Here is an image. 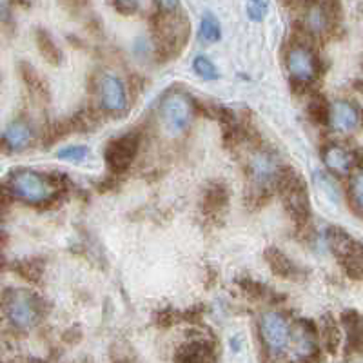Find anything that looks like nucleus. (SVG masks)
<instances>
[{
  "mask_svg": "<svg viewBox=\"0 0 363 363\" xmlns=\"http://www.w3.org/2000/svg\"><path fill=\"white\" fill-rule=\"evenodd\" d=\"M2 309L16 329L33 327L42 313L41 298L25 289H8L2 296Z\"/></svg>",
  "mask_w": 363,
  "mask_h": 363,
  "instance_id": "f257e3e1",
  "label": "nucleus"
},
{
  "mask_svg": "<svg viewBox=\"0 0 363 363\" xmlns=\"http://www.w3.org/2000/svg\"><path fill=\"white\" fill-rule=\"evenodd\" d=\"M276 186L280 189V192H282L283 206H285L287 212L291 214V218H294V222H307L309 217H311V204H309L307 186L302 180V177L296 175L293 169L283 167Z\"/></svg>",
  "mask_w": 363,
  "mask_h": 363,
  "instance_id": "f03ea898",
  "label": "nucleus"
},
{
  "mask_svg": "<svg viewBox=\"0 0 363 363\" xmlns=\"http://www.w3.org/2000/svg\"><path fill=\"white\" fill-rule=\"evenodd\" d=\"M10 192L22 202L38 206V204L50 202L55 197V187L41 173L22 169L13 173V177L10 178Z\"/></svg>",
  "mask_w": 363,
  "mask_h": 363,
  "instance_id": "7ed1b4c3",
  "label": "nucleus"
},
{
  "mask_svg": "<svg viewBox=\"0 0 363 363\" xmlns=\"http://www.w3.org/2000/svg\"><path fill=\"white\" fill-rule=\"evenodd\" d=\"M327 238L329 249L334 252V256L342 262L343 269L353 280H360L363 272V258H362V245L356 242L351 234L338 229V227H331L325 234Z\"/></svg>",
  "mask_w": 363,
  "mask_h": 363,
  "instance_id": "20e7f679",
  "label": "nucleus"
},
{
  "mask_svg": "<svg viewBox=\"0 0 363 363\" xmlns=\"http://www.w3.org/2000/svg\"><path fill=\"white\" fill-rule=\"evenodd\" d=\"M162 118L171 135L186 131L192 120V102L189 96L184 93H171L162 102Z\"/></svg>",
  "mask_w": 363,
  "mask_h": 363,
  "instance_id": "39448f33",
  "label": "nucleus"
},
{
  "mask_svg": "<svg viewBox=\"0 0 363 363\" xmlns=\"http://www.w3.org/2000/svg\"><path fill=\"white\" fill-rule=\"evenodd\" d=\"M138 135L135 133H127L124 136H118L111 140L106 147V164L107 169L113 175H124V173L131 167L135 160L136 153H138Z\"/></svg>",
  "mask_w": 363,
  "mask_h": 363,
  "instance_id": "423d86ee",
  "label": "nucleus"
},
{
  "mask_svg": "<svg viewBox=\"0 0 363 363\" xmlns=\"http://www.w3.org/2000/svg\"><path fill=\"white\" fill-rule=\"evenodd\" d=\"M260 336L269 353L282 354L291 342L289 322L280 313H265L260 320Z\"/></svg>",
  "mask_w": 363,
  "mask_h": 363,
  "instance_id": "0eeeda50",
  "label": "nucleus"
},
{
  "mask_svg": "<svg viewBox=\"0 0 363 363\" xmlns=\"http://www.w3.org/2000/svg\"><path fill=\"white\" fill-rule=\"evenodd\" d=\"M283 167L278 164V158L269 151L252 153L251 160H249V173L251 178L256 182L262 189H267L271 186H276L278 178L282 175Z\"/></svg>",
  "mask_w": 363,
  "mask_h": 363,
  "instance_id": "6e6552de",
  "label": "nucleus"
},
{
  "mask_svg": "<svg viewBox=\"0 0 363 363\" xmlns=\"http://www.w3.org/2000/svg\"><path fill=\"white\" fill-rule=\"evenodd\" d=\"M100 102L104 109L120 113L127 107V93L120 78L113 75L102 76L100 80Z\"/></svg>",
  "mask_w": 363,
  "mask_h": 363,
  "instance_id": "1a4fd4ad",
  "label": "nucleus"
},
{
  "mask_svg": "<svg viewBox=\"0 0 363 363\" xmlns=\"http://www.w3.org/2000/svg\"><path fill=\"white\" fill-rule=\"evenodd\" d=\"M287 69L293 78L300 82H311L316 76V60L313 53L305 47H293L287 55Z\"/></svg>",
  "mask_w": 363,
  "mask_h": 363,
  "instance_id": "9d476101",
  "label": "nucleus"
},
{
  "mask_svg": "<svg viewBox=\"0 0 363 363\" xmlns=\"http://www.w3.org/2000/svg\"><path fill=\"white\" fill-rule=\"evenodd\" d=\"M229 206V189L222 182H212L206 187L202 197V209L209 218H222Z\"/></svg>",
  "mask_w": 363,
  "mask_h": 363,
  "instance_id": "9b49d317",
  "label": "nucleus"
},
{
  "mask_svg": "<svg viewBox=\"0 0 363 363\" xmlns=\"http://www.w3.org/2000/svg\"><path fill=\"white\" fill-rule=\"evenodd\" d=\"M329 122L336 131L353 133L360 124V113L351 102L338 100L329 107Z\"/></svg>",
  "mask_w": 363,
  "mask_h": 363,
  "instance_id": "f8f14e48",
  "label": "nucleus"
},
{
  "mask_svg": "<svg viewBox=\"0 0 363 363\" xmlns=\"http://www.w3.org/2000/svg\"><path fill=\"white\" fill-rule=\"evenodd\" d=\"M323 162L334 175L340 177H345L353 169V155L340 146H329L323 153Z\"/></svg>",
  "mask_w": 363,
  "mask_h": 363,
  "instance_id": "ddd939ff",
  "label": "nucleus"
},
{
  "mask_svg": "<svg viewBox=\"0 0 363 363\" xmlns=\"http://www.w3.org/2000/svg\"><path fill=\"white\" fill-rule=\"evenodd\" d=\"M263 256H265L269 267H271V271L274 272L276 276L285 278V280H291V278L296 276L298 269L296 265H294V262L278 248H267Z\"/></svg>",
  "mask_w": 363,
  "mask_h": 363,
  "instance_id": "4468645a",
  "label": "nucleus"
},
{
  "mask_svg": "<svg viewBox=\"0 0 363 363\" xmlns=\"http://www.w3.org/2000/svg\"><path fill=\"white\" fill-rule=\"evenodd\" d=\"M343 327L347 333V353H360L362 351L363 342V329H362V318L356 311H345L342 314Z\"/></svg>",
  "mask_w": 363,
  "mask_h": 363,
  "instance_id": "2eb2a0df",
  "label": "nucleus"
},
{
  "mask_svg": "<svg viewBox=\"0 0 363 363\" xmlns=\"http://www.w3.org/2000/svg\"><path fill=\"white\" fill-rule=\"evenodd\" d=\"M31 138H33V131H31V127L28 126V122L15 120L6 127L4 131L6 146L11 147V149H15V151L25 149V147L30 146Z\"/></svg>",
  "mask_w": 363,
  "mask_h": 363,
  "instance_id": "dca6fc26",
  "label": "nucleus"
},
{
  "mask_svg": "<svg viewBox=\"0 0 363 363\" xmlns=\"http://www.w3.org/2000/svg\"><path fill=\"white\" fill-rule=\"evenodd\" d=\"M217 358L214 356V349L207 342H189L178 349L175 360L178 362H212Z\"/></svg>",
  "mask_w": 363,
  "mask_h": 363,
  "instance_id": "f3484780",
  "label": "nucleus"
},
{
  "mask_svg": "<svg viewBox=\"0 0 363 363\" xmlns=\"http://www.w3.org/2000/svg\"><path fill=\"white\" fill-rule=\"evenodd\" d=\"M331 19H333V15L329 13L327 6L322 4V2L320 4H311L307 10V15H305V25L314 35H323V33H327Z\"/></svg>",
  "mask_w": 363,
  "mask_h": 363,
  "instance_id": "a211bd4d",
  "label": "nucleus"
},
{
  "mask_svg": "<svg viewBox=\"0 0 363 363\" xmlns=\"http://www.w3.org/2000/svg\"><path fill=\"white\" fill-rule=\"evenodd\" d=\"M36 45H38V51L41 55L44 56L45 60L53 64V66H58L62 58V51L58 50V45L55 44L53 36L50 33H45L44 30L36 31Z\"/></svg>",
  "mask_w": 363,
  "mask_h": 363,
  "instance_id": "6ab92c4d",
  "label": "nucleus"
},
{
  "mask_svg": "<svg viewBox=\"0 0 363 363\" xmlns=\"http://www.w3.org/2000/svg\"><path fill=\"white\" fill-rule=\"evenodd\" d=\"M198 38L202 44H217L222 38V28L217 16L212 13H206L200 22V30H198Z\"/></svg>",
  "mask_w": 363,
  "mask_h": 363,
  "instance_id": "aec40b11",
  "label": "nucleus"
},
{
  "mask_svg": "<svg viewBox=\"0 0 363 363\" xmlns=\"http://www.w3.org/2000/svg\"><path fill=\"white\" fill-rule=\"evenodd\" d=\"M322 343L327 353H336L340 345V329L333 316H325L322 322Z\"/></svg>",
  "mask_w": 363,
  "mask_h": 363,
  "instance_id": "412c9836",
  "label": "nucleus"
},
{
  "mask_svg": "<svg viewBox=\"0 0 363 363\" xmlns=\"http://www.w3.org/2000/svg\"><path fill=\"white\" fill-rule=\"evenodd\" d=\"M314 180H316V186L323 191L325 198H329L333 204L340 202L338 186H336V182H334L333 178H329V175H325V173H316V175H314Z\"/></svg>",
  "mask_w": 363,
  "mask_h": 363,
  "instance_id": "4be33fe9",
  "label": "nucleus"
},
{
  "mask_svg": "<svg viewBox=\"0 0 363 363\" xmlns=\"http://www.w3.org/2000/svg\"><path fill=\"white\" fill-rule=\"evenodd\" d=\"M349 198H351V206H353L356 214H362L363 206V186H362V173H356L351 178V186H349Z\"/></svg>",
  "mask_w": 363,
  "mask_h": 363,
  "instance_id": "5701e85b",
  "label": "nucleus"
},
{
  "mask_svg": "<svg viewBox=\"0 0 363 363\" xmlns=\"http://www.w3.org/2000/svg\"><path fill=\"white\" fill-rule=\"evenodd\" d=\"M192 69H195V73H197L200 78H204V80H217L218 78L217 67H214V64H212L207 56H197V58L192 60Z\"/></svg>",
  "mask_w": 363,
  "mask_h": 363,
  "instance_id": "b1692460",
  "label": "nucleus"
},
{
  "mask_svg": "<svg viewBox=\"0 0 363 363\" xmlns=\"http://www.w3.org/2000/svg\"><path fill=\"white\" fill-rule=\"evenodd\" d=\"M309 115L318 124H327L329 122V106L327 102L323 100L322 96H314L313 100L309 102Z\"/></svg>",
  "mask_w": 363,
  "mask_h": 363,
  "instance_id": "393cba45",
  "label": "nucleus"
},
{
  "mask_svg": "<svg viewBox=\"0 0 363 363\" xmlns=\"http://www.w3.org/2000/svg\"><path fill=\"white\" fill-rule=\"evenodd\" d=\"M16 271L22 278L30 280V282H38L42 276V265L35 260H25V262L16 263Z\"/></svg>",
  "mask_w": 363,
  "mask_h": 363,
  "instance_id": "a878e982",
  "label": "nucleus"
},
{
  "mask_svg": "<svg viewBox=\"0 0 363 363\" xmlns=\"http://www.w3.org/2000/svg\"><path fill=\"white\" fill-rule=\"evenodd\" d=\"M22 75H24L25 84H28L31 89L35 91V93H41V95H44L45 93L44 80H42V76L36 73L35 67L30 66V64H22Z\"/></svg>",
  "mask_w": 363,
  "mask_h": 363,
  "instance_id": "bb28decb",
  "label": "nucleus"
},
{
  "mask_svg": "<svg viewBox=\"0 0 363 363\" xmlns=\"http://www.w3.org/2000/svg\"><path fill=\"white\" fill-rule=\"evenodd\" d=\"M56 157L60 160H71V162H82L86 160L87 149L84 146H69L64 147L60 151L56 153Z\"/></svg>",
  "mask_w": 363,
  "mask_h": 363,
  "instance_id": "cd10ccee",
  "label": "nucleus"
},
{
  "mask_svg": "<svg viewBox=\"0 0 363 363\" xmlns=\"http://www.w3.org/2000/svg\"><path fill=\"white\" fill-rule=\"evenodd\" d=\"M240 285L243 287V291L248 294H251V296H256V298H263L265 296V287H263L262 283L258 282H252L251 278H245V280H242L240 282Z\"/></svg>",
  "mask_w": 363,
  "mask_h": 363,
  "instance_id": "c85d7f7f",
  "label": "nucleus"
},
{
  "mask_svg": "<svg viewBox=\"0 0 363 363\" xmlns=\"http://www.w3.org/2000/svg\"><path fill=\"white\" fill-rule=\"evenodd\" d=\"M265 11H267V6L262 4V0H258V2H252L251 6L248 8V15L251 21L260 22L265 16Z\"/></svg>",
  "mask_w": 363,
  "mask_h": 363,
  "instance_id": "c756f323",
  "label": "nucleus"
},
{
  "mask_svg": "<svg viewBox=\"0 0 363 363\" xmlns=\"http://www.w3.org/2000/svg\"><path fill=\"white\" fill-rule=\"evenodd\" d=\"M116 10L124 13V15H131L138 10V6H140V0H115Z\"/></svg>",
  "mask_w": 363,
  "mask_h": 363,
  "instance_id": "7c9ffc66",
  "label": "nucleus"
},
{
  "mask_svg": "<svg viewBox=\"0 0 363 363\" xmlns=\"http://www.w3.org/2000/svg\"><path fill=\"white\" fill-rule=\"evenodd\" d=\"M158 8L166 13H175L180 6V0H157Z\"/></svg>",
  "mask_w": 363,
  "mask_h": 363,
  "instance_id": "2f4dec72",
  "label": "nucleus"
},
{
  "mask_svg": "<svg viewBox=\"0 0 363 363\" xmlns=\"http://www.w3.org/2000/svg\"><path fill=\"white\" fill-rule=\"evenodd\" d=\"M252 2H258V0H252Z\"/></svg>",
  "mask_w": 363,
  "mask_h": 363,
  "instance_id": "473e14b6",
  "label": "nucleus"
}]
</instances>
